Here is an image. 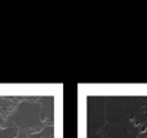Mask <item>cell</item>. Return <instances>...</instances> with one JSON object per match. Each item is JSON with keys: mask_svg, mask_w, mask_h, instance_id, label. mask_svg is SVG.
I'll list each match as a JSON object with an SVG mask.
<instances>
[{"mask_svg": "<svg viewBox=\"0 0 147 138\" xmlns=\"http://www.w3.org/2000/svg\"><path fill=\"white\" fill-rule=\"evenodd\" d=\"M13 138H30V134H28V132L26 131V129H20L17 136L13 137Z\"/></svg>", "mask_w": 147, "mask_h": 138, "instance_id": "1", "label": "cell"}, {"mask_svg": "<svg viewBox=\"0 0 147 138\" xmlns=\"http://www.w3.org/2000/svg\"><path fill=\"white\" fill-rule=\"evenodd\" d=\"M39 138H52V137H39Z\"/></svg>", "mask_w": 147, "mask_h": 138, "instance_id": "2", "label": "cell"}]
</instances>
